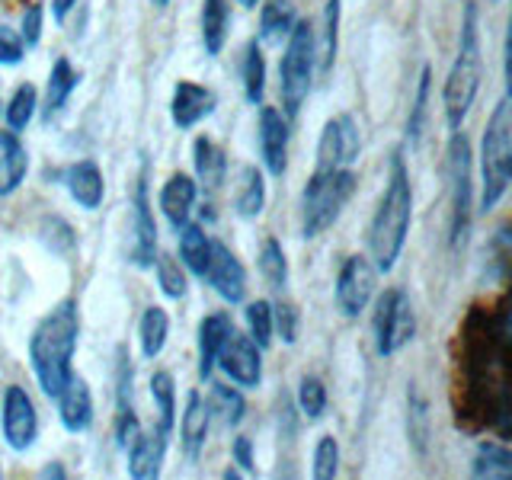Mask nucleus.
<instances>
[{
    "label": "nucleus",
    "instance_id": "f257e3e1",
    "mask_svg": "<svg viewBox=\"0 0 512 480\" xmlns=\"http://www.w3.org/2000/svg\"><path fill=\"white\" fill-rule=\"evenodd\" d=\"M80 336V311L71 298L48 311L29 336V365L39 381V391L55 400L74 375V349Z\"/></svg>",
    "mask_w": 512,
    "mask_h": 480
},
{
    "label": "nucleus",
    "instance_id": "f03ea898",
    "mask_svg": "<svg viewBox=\"0 0 512 480\" xmlns=\"http://www.w3.org/2000/svg\"><path fill=\"white\" fill-rule=\"evenodd\" d=\"M410 218H413V186L404 157H391V176L384 186L375 218L368 224V253L378 272H391L404 253L407 234H410Z\"/></svg>",
    "mask_w": 512,
    "mask_h": 480
},
{
    "label": "nucleus",
    "instance_id": "7ed1b4c3",
    "mask_svg": "<svg viewBox=\"0 0 512 480\" xmlns=\"http://www.w3.org/2000/svg\"><path fill=\"white\" fill-rule=\"evenodd\" d=\"M480 80H484V61H480L477 4H468L464 7V20H461L458 58H455L452 71L445 77V87H442V106H445V119H448V128H452V132L468 119V112L477 100Z\"/></svg>",
    "mask_w": 512,
    "mask_h": 480
},
{
    "label": "nucleus",
    "instance_id": "20e7f679",
    "mask_svg": "<svg viewBox=\"0 0 512 480\" xmlns=\"http://www.w3.org/2000/svg\"><path fill=\"white\" fill-rule=\"evenodd\" d=\"M512 180V106L509 96L496 103L480 141V212L503 202Z\"/></svg>",
    "mask_w": 512,
    "mask_h": 480
},
{
    "label": "nucleus",
    "instance_id": "39448f33",
    "mask_svg": "<svg viewBox=\"0 0 512 480\" xmlns=\"http://www.w3.org/2000/svg\"><path fill=\"white\" fill-rule=\"evenodd\" d=\"M352 192H356V173L349 167L314 170L301 196V234L320 237L327 228H333L336 218L349 205Z\"/></svg>",
    "mask_w": 512,
    "mask_h": 480
},
{
    "label": "nucleus",
    "instance_id": "423d86ee",
    "mask_svg": "<svg viewBox=\"0 0 512 480\" xmlns=\"http://www.w3.org/2000/svg\"><path fill=\"white\" fill-rule=\"evenodd\" d=\"M279 80H282L285 116L295 119L314 84V29L308 20H295L292 32H288Z\"/></svg>",
    "mask_w": 512,
    "mask_h": 480
},
{
    "label": "nucleus",
    "instance_id": "0eeeda50",
    "mask_svg": "<svg viewBox=\"0 0 512 480\" xmlns=\"http://www.w3.org/2000/svg\"><path fill=\"white\" fill-rule=\"evenodd\" d=\"M448 186H452V228H448V240L452 247L461 250L468 244L471 234V215H474V183H471V144L458 132L448 141Z\"/></svg>",
    "mask_w": 512,
    "mask_h": 480
},
{
    "label": "nucleus",
    "instance_id": "6e6552de",
    "mask_svg": "<svg viewBox=\"0 0 512 480\" xmlns=\"http://www.w3.org/2000/svg\"><path fill=\"white\" fill-rule=\"evenodd\" d=\"M375 346L378 356H394L400 346H407L416 333V317L410 308V298L400 288H388L384 295H378L375 304Z\"/></svg>",
    "mask_w": 512,
    "mask_h": 480
},
{
    "label": "nucleus",
    "instance_id": "1a4fd4ad",
    "mask_svg": "<svg viewBox=\"0 0 512 480\" xmlns=\"http://www.w3.org/2000/svg\"><path fill=\"white\" fill-rule=\"evenodd\" d=\"M0 429L13 452H26L39 439V413L26 388L10 384L0 400Z\"/></svg>",
    "mask_w": 512,
    "mask_h": 480
},
{
    "label": "nucleus",
    "instance_id": "9d476101",
    "mask_svg": "<svg viewBox=\"0 0 512 480\" xmlns=\"http://www.w3.org/2000/svg\"><path fill=\"white\" fill-rule=\"evenodd\" d=\"M375 282H378V269L372 260H365L359 253L346 256L340 276H336V308H340V314L359 317L375 295Z\"/></svg>",
    "mask_w": 512,
    "mask_h": 480
},
{
    "label": "nucleus",
    "instance_id": "9b49d317",
    "mask_svg": "<svg viewBox=\"0 0 512 480\" xmlns=\"http://www.w3.org/2000/svg\"><path fill=\"white\" fill-rule=\"evenodd\" d=\"M362 151V135L352 116H336L324 125L317 141V170L352 167Z\"/></svg>",
    "mask_w": 512,
    "mask_h": 480
},
{
    "label": "nucleus",
    "instance_id": "f8f14e48",
    "mask_svg": "<svg viewBox=\"0 0 512 480\" xmlns=\"http://www.w3.org/2000/svg\"><path fill=\"white\" fill-rule=\"evenodd\" d=\"M260 346H256L250 336L244 333H231L228 343L221 346L218 352V362L221 372L228 375L237 388H256L263 378V356H260Z\"/></svg>",
    "mask_w": 512,
    "mask_h": 480
},
{
    "label": "nucleus",
    "instance_id": "ddd939ff",
    "mask_svg": "<svg viewBox=\"0 0 512 480\" xmlns=\"http://www.w3.org/2000/svg\"><path fill=\"white\" fill-rule=\"evenodd\" d=\"M202 279L212 285L228 304H240L247 295V272H244V266H240L237 256L221 244V240H212Z\"/></svg>",
    "mask_w": 512,
    "mask_h": 480
},
{
    "label": "nucleus",
    "instance_id": "4468645a",
    "mask_svg": "<svg viewBox=\"0 0 512 480\" xmlns=\"http://www.w3.org/2000/svg\"><path fill=\"white\" fill-rule=\"evenodd\" d=\"M218 106L215 93L202 87V84H192V80H180L173 87V100H170V116L173 125L186 132V128H196L205 116H212Z\"/></svg>",
    "mask_w": 512,
    "mask_h": 480
},
{
    "label": "nucleus",
    "instance_id": "2eb2a0df",
    "mask_svg": "<svg viewBox=\"0 0 512 480\" xmlns=\"http://www.w3.org/2000/svg\"><path fill=\"white\" fill-rule=\"evenodd\" d=\"M260 151L272 176H282L288 167V125L276 106L260 109Z\"/></svg>",
    "mask_w": 512,
    "mask_h": 480
},
{
    "label": "nucleus",
    "instance_id": "dca6fc26",
    "mask_svg": "<svg viewBox=\"0 0 512 480\" xmlns=\"http://www.w3.org/2000/svg\"><path fill=\"white\" fill-rule=\"evenodd\" d=\"M157 256V228H154V212L148 202V173L138 176L135 189V247H132V263L148 269Z\"/></svg>",
    "mask_w": 512,
    "mask_h": 480
},
{
    "label": "nucleus",
    "instance_id": "f3484780",
    "mask_svg": "<svg viewBox=\"0 0 512 480\" xmlns=\"http://www.w3.org/2000/svg\"><path fill=\"white\" fill-rule=\"evenodd\" d=\"M128 452V474L135 480H151L164 471L167 458V432H138L135 442L125 448Z\"/></svg>",
    "mask_w": 512,
    "mask_h": 480
},
{
    "label": "nucleus",
    "instance_id": "a211bd4d",
    "mask_svg": "<svg viewBox=\"0 0 512 480\" xmlns=\"http://www.w3.org/2000/svg\"><path fill=\"white\" fill-rule=\"evenodd\" d=\"M55 400H58L61 426L68 432H87L93 426V394L90 384L80 375H71V381L64 384V391Z\"/></svg>",
    "mask_w": 512,
    "mask_h": 480
},
{
    "label": "nucleus",
    "instance_id": "6ab92c4d",
    "mask_svg": "<svg viewBox=\"0 0 512 480\" xmlns=\"http://www.w3.org/2000/svg\"><path fill=\"white\" fill-rule=\"evenodd\" d=\"M64 186H68L71 199L80 208H87V212H96L106 199V180L96 160H77V164H71L68 173H64Z\"/></svg>",
    "mask_w": 512,
    "mask_h": 480
},
{
    "label": "nucleus",
    "instance_id": "aec40b11",
    "mask_svg": "<svg viewBox=\"0 0 512 480\" xmlns=\"http://www.w3.org/2000/svg\"><path fill=\"white\" fill-rule=\"evenodd\" d=\"M196 196H199V189L189 173H173L170 180L160 186V212L167 215V221L176 231L189 221L192 208H196Z\"/></svg>",
    "mask_w": 512,
    "mask_h": 480
},
{
    "label": "nucleus",
    "instance_id": "412c9836",
    "mask_svg": "<svg viewBox=\"0 0 512 480\" xmlns=\"http://www.w3.org/2000/svg\"><path fill=\"white\" fill-rule=\"evenodd\" d=\"M29 154L16 132H0V199L13 196L26 183Z\"/></svg>",
    "mask_w": 512,
    "mask_h": 480
},
{
    "label": "nucleus",
    "instance_id": "4be33fe9",
    "mask_svg": "<svg viewBox=\"0 0 512 480\" xmlns=\"http://www.w3.org/2000/svg\"><path fill=\"white\" fill-rule=\"evenodd\" d=\"M208 416H212V410H208L202 394L199 391H189L183 416H180V442H183V452H186L189 461L199 458L202 445L208 439Z\"/></svg>",
    "mask_w": 512,
    "mask_h": 480
},
{
    "label": "nucleus",
    "instance_id": "5701e85b",
    "mask_svg": "<svg viewBox=\"0 0 512 480\" xmlns=\"http://www.w3.org/2000/svg\"><path fill=\"white\" fill-rule=\"evenodd\" d=\"M234 333L228 314H208L199 324V378L208 381L212 378V368L218 362L221 346L228 343V336Z\"/></svg>",
    "mask_w": 512,
    "mask_h": 480
},
{
    "label": "nucleus",
    "instance_id": "b1692460",
    "mask_svg": "<svg viewBox=\"0 0 512 480\" xmlns=\"http://www.w3.org/2000/svg\"><path fill=\"white\" fill-rule=\"evenodd\" d=\"M231 32V7L228 0H205L202 4V45L208 55H221Z\"/></svg>",
    "mask_w": 512,
    "mask_h": 480
},
{
    "label": "nucleus",
    "instance_id": "393cba45",
    "mask_svg": "<svg viewBox=\"0 0 512 480\" xmlns=\"http://www.w3.org/2000/svg\"><path fill=\"white\" fill-rule=\"evenodd\" d=\"M266 208V180L256 167H244L237 180V196H234V212L240 218H256Z\"/></svg>",
    "mask_w": 512,
    "mask_h": 480
},
{
    "label": "nucleus",
    "instance_id": "a878e982",
    "mask_svg": "<svg viewBox=\"0 0 512 480\" xmlns=\"http://www.w3.org/2000/svg\"><path fill=\"white\" fill-rule=\"evenodd\" d=\"M192 164H196V173L205 189H218L224 183V170H228V160H224V151L212 138H196V148H192Z\"/></svg>",
    "mask_w": 512,
    "mask_h": 480
},
{
    "label": "nucleus",
    "instance_id": "bb28decb",
    "mask_svg": "<svg viewBox=\"0 0 512 480\" xmlns=\"http://www.w3.org/2000/svg\"><path fill=\"white\" fill-rule=\"evenodd\" d=\"M77 80H80V74L74 71V64L68 58H58L52 74H48V90H45V112H48V119L68 106L71 93L77 87Z\"/></svg>",
    "mask_w": 512,
    "mask_h": 480
},
{
    "label": "nucleus",
    "instance_id": "cd10ccee",
    "mask_svg": "<svg viewBox=\"0 0 512 480\" xmlns=\"http://www.w3.org/2000/svg\"><path fill=\"white\" fill-rule=\"evenodd\" d=\"M138 336H141V356L144 359H154L164 352L167 346V336H170V317L164 308H144L141 314V327H138Z\"/></svg>",
    "mask_w": 512,
    "mask_h": 480
},
{
    "label": "nucleus",
    "instance_id": "c85d7f7f",
    "mask_svg": "<svg viewBox=\"0 0 512 480\" xmlns=\"http://www.w3.org/2000/svg\"><path fill=\"white\" fill-rule=\"evenodd\" d=\"M208 250H212V240H208V234L199 228V224L186 221L183 224V237H180V260H183V266L192 272V276L202 279L205 263H208Z\"/></svg>",
    "mask_w": 512,
    "mask_h": 480
},
{
    "label": "nucleus",
    "instance_id": "c756f323",
    "mask_svg": "<svg viewBox=\"0 0 512 480\" xmlns=\"http://www.w3.org/2000/svg\"><path fill=\"white\" fill-rule=\"evenodd\" d=\"M295 26V10L288 0H269L260 16V36L263 42H282Z\"/></svg>",
    "mask_w": 512,
    "mask_h": 480
},
{
    "label": "nucleus",
    "instance_id": "7c9ffc66",
    "mask_svg": "<svg viewBox=\"0 0 512 480\" xmlns=\"http://www.w3.org/2000/svg\"><path fill=\"white\" fill-rule=\"evenodd\" d=\"M471 474L474 477H496V480H506L512 474V455L506 452V445H496L487 442L477 448V455L471 461Z\"/></svg>",
    "mask_w": 512,
    "mask_h": 480
},
{
    "label": "nucleus",
    "instance_id": "2f4dec72",
    "mask_svg": "<svg viewBox=\"0 0 512 480\" xmlns=\"http://www.w3.org/2000/svg\"><path fill=\"white\" fill-rule=\"evenodd\" d=\"M151 397L157 404V413H160V432H173L176 426V384H173V375L170 372H154L151 375Z\"/></svg>",
    "mask_w": 512,
    "mask_h": 480
},
{
    "label": "nucleus",
    "instance_id": "473e14b6",
    "mask_svg": "<svg viewBox=\"0 0 512 480\" xmlns=\"http://www.w3.org/2000/svg\"><path fill=\"white\" fill-rule=\"evenodd\" d=\"M154 272H157V285L160 292L173 301H183L189 295V279H186V266L173 256H154Z\"/></svg>",
    "mask_w": 512,
    "mask_h": 480
},
{
    "label": "nucleus",
    "instance_id": "72a5a7b5",
    "mask_svg": "<svg viewBox=\"0 0 512 480\" xmlns=\"http://www.w3.org/2000/svg\"><path fill=\"white\" fill-rule=\"evenodd\" d=\"M244 93H247V103L253 106L260 103L266 93V58L256 39L244 48Z\"/></svg>",
    "mask_w": 512,
    "mask_h": 480
},
{
    "label": "nucleus",
    "instance_id": "f704fd0d",
    "mask_svg": "<svg viewBox=\"0 0 512 480\" xmlns=\"http://www.w3.org/2000/svg\"><path fill=\"white\" fill-rule=\"evenodd\" d=\"M208 410H215L224 426H240L247 413V400L231 384H212V404H208Z\"/></svg>",
    "mask_w": 512,
    "mask_h": 480
},
{
    "label": "nucleus",
    "instance_id": "c9c22d12",
    "mask_svg": "<svg viewBox=\"0 0 512 480\" xmlns=\"http://www.w3.org/2000/svg\"><path fill=\"white\" fill-rule=\"evenodd\" d=\"M36 106H39V93L32 84H20L13 93V100L7 106V125L10 132H23V128L32 122V116H36Z\"/></svg>",
    "mask_w": 512,
    "mask_h": 480
},
{
    "label": "nucleus",
    "instance_id": "e433bc0d",
    "mask_svg": "<svg viewBox=\"0 0 512 480\" xmlns=\"http://www.w3.org/2000/svg\"><path fill=\"white\" fill-rule=\"evenodd\" d=\"M247 336L260 346V349H269L272 336H276V330H272V304L269 301H250L247 304Z\"/></svg>",
    "mask_w": 512,
    "mask_h": 480
},
{
    "label": "nucleus",
    "instance_id": "4c0bfd02",
    "mask_svg": "<svg viewBox=\"0 0 512 480\" xmlns=\"http://www.w3.org/2000/svg\"><path fill=\"white\" fill-rule=\"evenodd\" d=\"M298 407L308 420H320L327 413V388L324 381L314 375H304L298 384Z\"/></svg>",
    "mask_w": 512,
    "mask_h": 480
},
{
    "label": "nucleus",
    "instance_id": "58836bf2",
    "mask_svg": "<svg viewBox=\"0 0 512 480\" xmlns=\"http://www.w3.org/2000/svg\"><path fill=\"white\" fill-rule=\"evenodd\" d=\"M260 272H263V279L269 285H276V288H282L285 279H288V260H285L282 244L276 237H269L263 244V250H260Z\"/></svg>",
    "mask_w": 512,
    "mask_h": 480
},
{
    "label": "nucleus",
    "instance_id": "ea45409f",
    "mask_svg": "<svg viewBox=\"0 0 512 480\" xmlns=\"http://www.w3.org/2000/svg\"><path fill=\"white\" fill-rule=\"evenodd\" d=\"M336 39H340V0H327V10H324V55H320V71H324V74L333 71Z\"/></svg>",
    "mask_w": 512,
    "mask_h": 480
},
{
    "label": "nucleus",
    "instance_id": "a19ab883",
    "mask_svg": "<svg viewBox=\"0 0 512 480\" xmlns=\"http://www.w3.org/2000/svg\"><path fill=\"white\" fill-rule=\"evenodd\" d=\"M336 471H340V442H336L333 436H324L314 448L311 474L317 480H330V477H336Z\"/></svg>",
    "mask_w": 512,
    "mask_h": 480
},
{
    "label": "nucleus",
    "instance_id": "79ce46f5",
    "mask_svg": "<svg viewBox=\"0 0 512 480\" xmlns=\"http://www.w3.org/2000/svg\"><path fill=\"white\" fill-rule=\"evenodd\" d=\"M429 87H432V74H429V68H423V74H420V87H416V100H413V109H410V122H407V138H410V144H416V141H420V135H423Z\"/></svg>",
    "mask_w": 512,
    "mask_h": 480
},
{
    "label": "nucleus",
    "instance_id": "37998d69",
    "mask_svg": "<svg viewBox=\"0 0 512 480\" xmlns=\"http://www.w3.org/2000/svg\"><path fill=\"white\" fill-rule=\"evenodd\" d=\"M298 308L292 301H279L272 308V330L282 336V343H295L298 340Z\"/></svg>",
    "mask_w": 512,
    "mask_h": 480
},
{
    "label": "nucleus",
    "instance_id": "c03bdc74",
    "mask_svg": "<svg viewBox=\"0 0 512 480\" xmlns=\"http://www.w3.org/2000/svg\"><path fill=\"white\" fill-rule=\"evenodd\" d=\"M410 436L420 448V455H426V442H429V416H426V404L423 397L410 391Z\"/></svg>",
    "mask_w": 512,
    "mask_h": 480
},
{
    "label": "nucleus",
    "instance_id": "a18cd8bd",
    "mask_svg": "<svg viewBox=\"0 0 512 480\" xmlns=\"http://www.w3.org/2000/svg\"><path fill=\"white\" fill-rule=\"evenodd\" d=\"M26 55V45L20 39V32H13L10 26H0V64L4 68H16Z\"/></svg>",
    "mask_w": 512,
    "mask_h": 480
},
{
    "label": "nucleus",
    "instance_id": "49530a36",
    "mask_svg": "<svg viewBox=\"0 0 512 480\" xmlns=\"http://www.w3.org/2000/svg\"><path fill=\"white\" fill-rule=\"evenodd\" d=\"M42 7L39 4H32V7H26V13H23V26H20V39H23V45L26 48H36L39 45V39H42Z\"/></svg>",
    "mask_w": 512,
    "mask_h": 480
},
{
    "label": "nucleus",
    "instance_id": "de8ad7c7",
    "mask_svg": "<svg viewBox=\"0 0 512 480\" xmlns=\"http://www.w3.org/2000/svg\"><path fill=\"white\" fill-rule=\"evenodd\" d=\"M231 452H234V461H237V468L240 471H256V458H253V442L247 436H237L234 445H231Z\"/></svg>",
    "mask_w": 512,
    "mask_h": 480
},
{
    "label": "nucleus",
    "instance_id": "09e8293b",
    "mask_svg": "<svg viewBox=\"0 0 512 480\" xmlns=\"http://www.w3.org/2000/svg\"><path fill=\"white\" fill-rule=\"evenodd\" d=\"M74 7H77V0H52V16H55V23H64V16H68Z\"/></svg>",
    "mask_w": 512,
    "mask_h": 480
},
{
    "label": "nucleus",
    "instance_id": "8fccbe9b",
    "mask_svg": "<svg viewBox=\"0 0 512 480\" xmlns=\"http://www.w3.org/2000/svg\"><path fill=\"white\" fill-rule=\"evenodd\" d=\"M42 474H55V477H64V468H61V464H48V468H45Z\"/></svg>",
    "mask_w": 512,
    "mask_h": 480
},
{
    "label": "nucleus",
    "instance_id": "3c124183",
    "mask_svg": "<svg viewBox=\"0 0 512 480\" xmlns=\"http://www.w3.org/2000/svg\"><path fill=\"white\" fill-rule=\"evenodd\" d=\"M237 4H240V7H247V10H253L256 4H260V0H237Z\"/></svg>",
    "mask_w": 512,
    "mask_h": 480
},
{
    "label": "nucleus",
    "instance_id": "603ef678",
    "mask_svg": "<svg viewBox=\"0 0 512 480\" xmlns=\"http://www.w3.org/2000/svg\"><path fill=\"white\" fill-rule=\"evenodd\" d=\"M170 4V0H154V7H167Z\"/></svg>",
    "mask_w": 512,
    "mask_h": 480
}]
</instances>
